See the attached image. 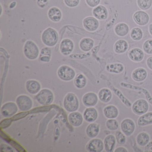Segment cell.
Instances as JSON below:
<instances>
[{"instance_id": "f35d334b", "label": "cell", "mask_w": 152, "mask_h": 152, "mask_svg": "<svg viewBox=\"0 0 152 152\" xmlns=\"http://www.w3.org/2000/svg\"><path fill=\"white\" fill-rule=\"evenodd\" d=\"M143 49L148 54H152V39L146 41L143 45Z\"/></svg>"}, {"instance_id": "ffe728a7", "label": "cell", "mask_w": 152, "mask_h": 152, "mask_svg": "<svg viewBox=\"0 0 152 152\" xmlns=\"http://www.w3.org/2000/svg\"><path fill=\"white\" fill-rule=\"evenodd\" d=\"M116 139L113 135H109L107 136L104 140V146L105 149L107 152H113L115 146Z\"/></svg>"}, {"instance_id": "8d00e7d4", "label": "cell", "mask_w": 152, "mask_h": 152, "mask_svg": "<svg viewBox=\"0 0 152 152\" xmlns=\"http://www.w3.org/2000/svg\"><path fill=\"white\" fill-rule=\"evenodd\" d=\"M112 90L114 91V92L117 96H118L119 98L121 99V100L122 101L123 103H124V104L126 105L128 107H130L132 105L131 102L122 95L121 92L120 91L118 90L117 89L115 88H112Z\"/></svg>"}, {"instance_id": "ba28073f", "label": "cell", "mask_w": 152, "mask_h": 152, "mask_svg": "<svg viewBox=\"0 0 152 152\" xmlns=\"http://www.w3.org/2000/svg\"><path fill=\"white\" fill-rule=\"evenodd\" d=\"M132 109L136 114L139 115L144 114L148 111V103L145 99H138L135 101L132 105Z\"/></svg>"}, {"instance_id": "ab89813d", "label": "cell", "mask_w": 152, "mask_h": 152, "mask_svg": "<svg viewBox=\"0 0 152 152\" xmlns=\"http://www.w3.org/2000/svg\"><path fill=\"white\" fill-rule=\"evenodd\" d=\"M65 4L69 7L73 8L77 7L80 3V0H64Z\"/></svg>"}, {"instance_id": "f6af8a7d", "label": "cell", "mask_w": 152, "mask_h": 152, "mask_svg": "<svg viewBox=\"0 0 152 152\" xmlns=\"http://www.w3.org/2000/svg\"><path fill=\"white\" fill-rule=\"evenodd\" d=\"M114 152H128V150L127 149L124 147H120L117 148L115 149V150Z\"/></svg>"}, {"instance_id": "bcb514c9", "label": "cell", "mask_w": 152, "mask_h": 152, "mask_svg": "<svg viewBox=\"0 0 152 152\" xmlns=\"http://www.w3.org/2000/svg\"><path fill=\"white\" fill-rule=\"evenodd\" d=\"M149 30L150 34L152 35V24H150V26H149Z\"/></svg>"}, {"instance_id": "83f0119b", "label": "cell", "mask_w": 152, "mask_h": 152, "mask_svg": "<svg viewBox=\"0 0 152 152\" xmlns=\"http://www.w3.org/2000/svg\"><path fill=\"white\" fill-rule=\"evenodd\" d=\"M115 31L118 36L123 37L127 35L129 33V27L126 24L121 23L115 26Z\"/></svg>"}, {"instance_id": "603a6c76", "label": "cell", "mask_w": 152, "mask_h": 152, "mask_svg": "<svg viewBox=\"0 0 152 152\" xmlns=\"http://www.w3.org/2000/svg\"><path fill=\"white\" fill-rule=\"evenodd\" d=\"M129 57L132 61L140 62L144 58V55L143 51L138 48H134L129 52Z\"/></svg>"}, {"instance_id": "d6a6232c", "label": "cell", "mask_w": 152, "mask_h": 152, "mask_svg": "<svg viewBox=\"0 0 152 152\" xmlns=\"http://www.w3.org/2000/svg\"><path fill=\"white\" fill-rule=\"evenodd\" d=\"M124 67L123 65L120 64H110L107 65L106 69L108 72L114 73H120L123 71Z\"/></svg>"}, {"instance_id": "d4e9b609", "label": "cell", "mask_w": 152, "mask_h": 152, "mask_svg": "<svg viewBox=\"0 0 152 152\" xmlns=\"http://www.w3.org/2000/svg\"><path fill=\"white\" fill-rule=\"evenodd\" d=\"M99 99L104 103H107L110 101L112 97V93L110 90L103 88L99 91L98 93Z\"/></svg>"}, {"instance_id": "484cf974", "label": "cell", "mask_w": 152, "mask_h": 152, "mask_svg": "<svg viewBox=\"0 0 152 152\" xmlns=\"http://www.w3.org/2000/svg\"><path fill=\"white\" fill-rule=\"evenodd\" d=\"M99 132V125L96 123L91 124L86 129V133L90 138H94L96 137Z\"/></svg>"}, {"instance_id": "277c9868", "label": "cell", "mask_w": 152, "mask_h": 152, "mask_svg": "<svg viewBox=\"0 0 152 152\" xmlns=\"http://www.w3.org/2000/svg\"><path fill=\"white\" fill-rule=\"evenodd\" d=\"M35 99L41 104L48 105L53 102L54 96L51 91L48 89H44L38 93Z\"/></svg>"}, {"instance_id": "d590c367", "label": "cell", "mask_w": 152, "mask_h": 152, "mask_svg": "<svg viewBox=\"0 0 152 152\" xmlns=\"http://www.w3.org/2000/svg\"><path fill=\"white\" fill-rule=\"evenodd\" d=\"M106 125L107 129L110 130H116L119 127V124L116 120L114 119H110L106 122Z\"/></svg>"}, {"instance_id": "f1b7e54d", "label": "cell", "mask_w": 152, "mask_h": 152, "mask_svg": "<svg viewBox=\"0 0 152 152\" xmlns=\"http://www.w3.org/2000/svg\"><path fill=\"white\" fill-rule=\"evenodd\" d=\"M128 48V44L127 42L124 40H120L116 42L115 45V51L118 54L124 53Z\"/></svg>"}, {"instance_id": "9c48e42d", "label": "cell", "mask_w": 152, "mask_h": 152, "mask_svg": "<svg viewBox=\"0 0 152 152\" xmlns=\"http://www.w3.org/2000/svg\"><path fill=\"white\" fill-rule=\"evenodd\" d=\"M121 127L123 133L126 136H129L135 130V124L131 119H125L121 123Z\"/></svg>"}, {"instance_id": "3957f363", "label": "cell", "mask_w": 152, "mask_h": 152, "mask_svg": "<svg viewBox=\"0 0 152 152\" xmlns=\"http://www.w3.org/2000/svg\"><path fill=\"white\" fill-rule=\"evenodd\" d=\"M64 105L66 110L68 112H75L79 107L78 98L73 93H68L64 99Z\"/></svg>"}, {"instance_id": "f546056e", "label": "cell", "mask_w": 152, "mask_h": 152, "mask_svg": "<svg viewBox=\"0 0 152 152\" xmlns=\"http://www.w3.org/2000/svg\"><path fill=\"white\" fill-rule=\"evenodd\" d=\"M51 56V50L49 48H44L41 50L39 54V59L42 62H49Z\"/></svg>"}, {"instance_id": "8fae6325", "label": "cell", "mask_w": 152, "mask_h": 152, "mask_svg": "<svg viewBox=\"0 0 152 152\" xmlns=\"http://www.w3.org/2000/svg\"><path fill=\"white\" fill-rule=\"evenodd\" d=\"M84 28L89 31H94L98 28L99 23L96 18L91 17L86 18L83 20Z\"/></svg>"}, {"instance_id": "7a4b0ae2", "label": "cell", "mask_w": 152, "mask_h": 152, "mask_svg": "<svg viewBox=\"0 0 152 152\" xmlns=\"http://www.w3.org/2000/svg\"><path fill=\"white\" fill-rule=\"evenodd\" d=\"M25 56L30 60H34L39 55V50L34 42L28 40L26 42L23 48Z\"/></svg>"}, {"instance_id": "44dd1931", "label": "cell", "mask_w": 152, "mask_h": 152, "mask_svg": "<svg viewBox=\"0 0 152 152\" xmlns=\"http://www.w3.org/2000/svg\"><path fill=\"white\" fill-rule=\"evenodd\" d=\"M104 113L107 118L108 119H115L118 116L119 111L116 107L110 105L104 108Z\"/></svg>"}, {"instance_id": "cb8c5ba5", "label": "cell", "mask_w": 152, "mask_h": 152, "mask_svg": "<svg viewBox=\"0 0 152 152\" xmlns=\"http://www.w3.org/2000/svg\"><path fill=\"white\" fill-rule=\"evenodd\" d=\"M94 44V41L92 39L89 38H84L80 42V47L83 51L88 52L92 48Z\"/></svg>"}, {"instance_id": "74e56055", "label": "cell", "mask_w": 152, "mask_h": 152, "mask_svg": "<svg viewBox=\"0 0 152 152\" xmlns=\"http://www.w3.org/2000/svg\"><path fill=\"white\" fill-rule=\"evenodd\" d=\"M116 140L117 142L121 145L125 144L126 141V137L125 135L120 131H117L115 133Z\"/></svg>"}, {"instance_id": "4fadbf2b", "label": "cell", "mask_w": 152, "mask_h": 152, "mask_svg": "<svg viewBox=\"0 0 152 152\" xmlns=\"http://www.w3.org/2000/svg\"><path fill=\"white\" fill-rule=\"evenodd\" d=\"M83 102L87 107H93L96 105L98 101V97L96 93L88 92L84 95L82 99Z\"/></svg>"}, {"instance_id": "e575fe53", "label": "cell", "mask_w": 152, "mask_h": 152, "mask_svg": "<svg viewBox=\"0 0 152 152\" xmlns=\"http://www.w3.org/2000/svg\"><path fill=\"white\" fill-rule=\"evenodd\" d=\"M139 7L143 10L150 8L152 5V0H137Z\"/></svg>"}, {"instance_id": "4316f807", "label": "cell", "mask_w": 152, "mask_h": 152, "mask_svg": "<svg viewBox=\"0 0 152 152\" xmlns=\"http://www.w3.org/2000/svg\"><path fill=\"white\" fill-rule=\"evenodd\" d=\"M139 126H145L152 124V112L145 113L140 116L137 122Z\"/></svg>"}, {"instance_id": "2e32d148", "label": "cell", "mask_w": 152, "mask_h": 152, "mask_svg": "<svg viewBox=\"0 0 152 152\" xmlns=\"http://www.w3.org/2000/svg\"><path fill=\"white\" fill-rule=\"evenodd\" d=\"M40 84L35 80H29L26 83V88L27 91L32 94H36L40 91Z\"/></svg>"}, {"instance_id": "9a60e30c", "label": "cell", "mask_w": 152, "mask_h": 152, "mask_svg": "<svg viewBox=\"0 0 152 152\" xmlns=\"http://www.w3.org/2000/svg\"><path fill=\"white\" fill-rule=\"evenodd\" d=\"M133 18L136 23L140 26H145L149 21V17L145 12L137 11L134 14Z\"/></svg>"}, {"instance_id": "ac0fdd59", "label": "cell", "mask_w": 152, "mask_h": 152, "mask_svg": "<svg viewBox=\"0 0 152 152\" xmlns=\"http://www.w3.org/2000/svg\"><path fill=\"white\" fill-rule=\"evenodd\" d=\"M48 16L50 20L54 22H58L62 18L61 10L56 7H52L49 10Z\"/></svg>"}, {"instance_id": "7c38bea8", "label": "cell", "mask_w": 152, "mask_h": 152, "mask_svg": "<svg viewBox=\"0 0 152 152\" xmlns=\"http://www.w3.org/2000/svg\"><path fill=\"white\" fill-rule=\"evenodd\" d=\"M104 143L99 139H94L89 142L88 145V149L90 152H100L103 150Z\"/></svg>"}, {"instance_id": "5bb4252c", "label": "cell", "mask_w": 152, "mask_h": 152, "mask_svg": "<svg viewBox=\"0 0 152 152\" xmlns=\"http://www.w3.org/2000/svg\"><path fill=\"white\" fill-rule=\"evenodd\" d=\"M68 121L72 126L78 127L82 124L83 117L79 112H72L68 115Z\"/></svg>"}, {"instance_id": "5b68a950", "label": "cell", "mask_w": 152, "mask_h": 152, "mask_svg": "<svg viewBox=\"0 0 152 152\" xmlns=\"http://www.w3.org/2000/svg\"><path fill=\"white\" fill-rule=\"evenodd\" d=\"M58 75L61 80L65 81H69L72 80L75 77V72L70 66L63 65L58 69Z\"/></svg>"}, {"instance_id": "8992f818", "label": "cell", "mask_w": 152, "mask_h": 152, "mask_svg": "<svg viewBox=\"0 0 152 152\" xmlns=\"http://www.w3.org/2000/svg\"><path fill=\"white\" fill-rule=\"evenodd\" d=\"M17 104L20 110L27 112L32 107L33 101L31 99L27 96L21 95L17 98Z\"/></svg>"}, {"instance_id": "ee69618b", "label": "cell", "mask_w": 152, "mask_h": 152, "mask_svg": "<svg viewBox=\"0 0 152 152\" xmlns=\"http://www.w3.org/2000/svg\"><path fill=\"white\" fill-rule=\"evenodd\" d=\"M147 64L148 68L152 70V57H150L148 58L147 60Z\"/></svg>"}, {"instance_id": "b9f144b4", "label": "cell", "mask_w": 152, "mask_h": 152, "mask_svg": "<svg viewBox=\"0 0 152 152\" xmlns=\"http://www.w3.org/2000/svg\"><path fill=\"white\" fill-rule=\"evenodd\" d=\"M11 122H12V120L11 119H5V120L1 121V128L5 129L10 125Z\"/></svg>"}, {"instance_id": "52a82bcc", "label": "cell", "mask_w": 152, "mask_h": 152, "mask_svg": "<svg viewBox=\"0 0 152 152\" xmlns=\"http://www.w3.org/2000/svg\"><path fill=\"white\" fill-rule=\"evenodd\" d=\"M17 104L13 102H8L1 107V113L5 117H11L16 114L18 111Z\"/></svg>"}, {"instance_id": "7402d4cb", "label": "cell", "mask_w": 152, "mask_h": 152, "mask_svg": "<svg viewBox=\"0 0 152 152\" xmlns=\"http://www.w3.org/2000/svg\"><path fill=\"white\" fill-rule=\"evenodd\" d=\"M147 75L146 71L144 68H139L136 69L132 73V78L137 82H141L146 79Z\"/></svg>"}, {"instance_id": "d6986e66", "label": "cell", "mask_w": 152, "mask_h": 152, "mask_svg": "<svg viewBox=\"0 0 152 152\" xmlns=\"http://www.w3.org/2000/svg\"><path fill=\"white\" fill-rule=\"evenodd\" d=\"M93 15L95 18L99 20H105L107 17V11L104 6H99L93 10Z\"/></svg>"}, {"instance_id": "e0dca14e", "label": "cell", "mask_w": 152, "mask_h": 152, "mask_svg": "<svg viewBox=\"0 0 152 152\" xmlns=\"http://www.w3.org/2000/svg\"><path fill=\"white\" fill-rule=\"evenodd\" d=\"M84 119L88 122L95 121L98 117V112L94 107L87 108L83 113Z\"/></svg>"}, {"instance_id": "4dcf8cb0", "label": "cell", "mask_w": 152, "mask_h": 152, "mask_svg": "<svg viewBox=\"0 0 152 152\" xmlns=\"http://www.w3.org/2000/svg\"><path fill=\"white\" fill-rule=\"evenodd\" d=\"M75 84L78 88H84L87 84V79L85 76L82 74H78L75 79Z\"/></svg>"}, {"instance_id": "836d02e7", "label": "cell", "mask_w": 152, "mask_h": 152, "mask_svg": "<svg viewBox=\"0 0 152 152\" xmlns=\"http://www.w3.org/2000/svg\"><path fill=\"white\" fill-rule=\"evenodd\" d=\"M131 37L134 40L138 41L142 39L143 33L139 28H133L131 32Z\"/></svg>"}, {"instance_id": "7bdbcfd3", "label": "cell", "mask_w": 152, "mask_h": 152, "mask_svg": "<svg viewBox=\"0 0 152 152\" xmlns=\"http://www.w3.org/2000/svg\"><path fill=\"white\" fill-rule=\"evenodd\" d=\"M3 146H2V145H1V150H7V151H9V152H13V149L11 148L9 146L7 145H6L3 144Z\"/></svg>"}, {"instance_id": "1f68e13d", "label": "cell", "mask_w": 152, "mask_h": 152, "mask_svg": "<svg viewBox=\"0 0 152 152\" xmlns=\"http://www.w3.org/2000/svg\"><path fill=\"white\" fill-rule=\"evenodd\" d=\"M150 140L149 135L145 132L140 133L137 137V144L140 146H145L148 144Z\"/></svg>"}, {"instance_id": "6da1fadb", "label": "cell", "mask_w": 152, "mask_h": 152, "mask_svg": "<svg viewBox=\"0 0 152 152\" xmlns=\"http://www.w3.org/2000/svg\"><path fill=\"white\" fill-rule=\"evenodd\" d=\"M58 40V34L57 31L51 27L47 28L42 34V40L48 47H54L57 43Z\"/></svg>"}, {"instance_id": "30bf717a", "label": "cell", "mask_w": 152, "mask_h": 152, "mask_svg": "<svg viewBox=\"0 0 152 152\" xmlns=\"http://www.w3.org/2000/svg\"><path fill=\"white\" fill-rule=\"evenodd\" d=\"M74 48V44L72 40L65 39L61 41L60 44V50L61 53L67 56L72 53Z\"/></svg>"}, {"instance_id": "60d3db41", "label": "cell", "mask_w": 152, "mask_h": 152, "mask_svg": "<svg viewBox=\"0 0 152 152\" xmlns=\"http://www.w3.org/2000/svg\"><path fill=\"white\" fill-rule=\"evenodd\" d=\"M88 6L91 7H95L100 3V0H86Z\"/></svg>"}]
</instances>
